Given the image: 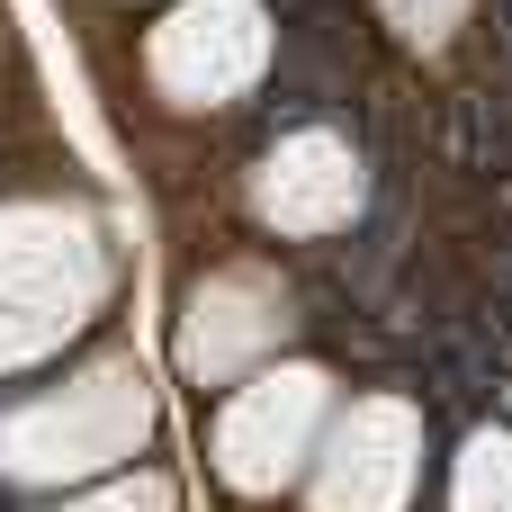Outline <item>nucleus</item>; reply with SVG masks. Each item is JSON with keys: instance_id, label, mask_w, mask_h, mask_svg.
<instances>
[{"instance_id": "f257e3e1", "label": "nucleus", "mask_w": 512, "mask_h": 512, "mask_svg": "<svg viewBox=\"0 0 512 512\" xmlns=\"http://www.w3.org/2000/svg\"><path fill=\"white\" fill-rule=\"evenodd\" d=\"M126 441H144V396L126 369H99L27 414L0 423V468L9 477H81V468H108Z\"/></svg>"}, {"instance_id": "f03ea898", "label": "nucleus", "mask_w": 512, "mask_h": 512, "mask_svg": "<svg viewBox=\"0 0 512 512\" xmlns=\"http://www.w3.org/2000/svg\"><path fill=\"white\" fill-rule=\"evenodd\" d=\"M81 297H90V243L45 216H9L0 225V360L45 351Z\"/></svg>"}, {"instance_id": "7ed1b4c3", "label": "nucleus", "mask_w": 512, "mask_h": 512, "mask_svg": "<svg viewBox=\"0 0 512 512\" xmlns=\"http://www.w3.org/2000/svg\"><path fill=\"white\" fill-rule=\"evenodd\" d=\"M315 423H324V378H315V369H270V378H252V387L225 405V423H216V468H225L234 486L270 495L279 477H297Z\"/></svg>"}, {"instance_id": "20e7f679", "label": "nucleus", "mask_w": 512, "mask_h": 512, "mask_svg": "<svg viewBox=\"0 0 512 512\" xmlns=\"http://www.w3.org/2000/svg\"><path fill=\"white\" fill-rule=\"evenodd\" d=\"M414 414L405 405H351V423L333 432V459L315 477V504L324 512H396L414 486Z\"/></svg>"}, {"instance_id": "39448f33", "label": "nucleus", "mask_w": 512, "mask_h": 512, "mask_svg": "<svg viewBox=\"0 0 512 512\" xmlns=\"http://www.w3.org/2000/svg\"><path fill=\"white\" fill-rule=\"evenodd\" d=\"M279 324H288L279 288H270L261 270H225V279L198 297V315H189V333H180V360H189V378H234L252 351L279 342Z\"/></svg>"}, {"instance_id": "423d86ee", "label": "nucleus", "mask_w": 512, "mask_h": 512, "mask_svg": "<svg viewBox=\"0 0 512 512\" xmlns=\"http://www.w3.org/2000/svg\"><path fill=\"white\" fill-rule=\"evenodd\" d=\"M351 207H360V171H351V153H342L333 135H297V144H279V153L261 162V216H270V225L324 234V225H342Z\"/></svg>"}, {"instance_id": "0eeeda50", "label": "nucleus", "mask_w": 512, "mask_h": 512, "mask_svg": "<svg viewBox=\"0 0 512 512\" xmlns=\"http://www.w3.org/2000/svg\"><path fill=\"white\" fill-rule=\"evenodd\" d=\"M252 63H261V18H252L243 0H207V9H189V18H171V36H162V81L189 90V99L234 90Z\"/></svg>"}, {"instance_id": "6e6552de", "label": "nucleus", "mask_w": 512, "mask_h": 512, "mask_svg": "<svg viewBox=\"0 0 512 512\" xmlns=\"http://www.w3.org/2000/svg\"><path fill=\"white\" fill-rule=\"evenodd\" d=\"M459 512H512V441H477L459 468Z\"/></svg>"}, {"instance_id": "1a4fd4ad", "label": "nucleus", "mask_w": 512, "mask_h": 512, "mask_svg": "<svg viewBox=\"0 0 512 512\" xmlns=\"http://www.w3.org/2000/svg\"><path fill=\"white\" fill-rule=\"evenodd\" d=\"M72 512H171V486L162 477H126V486H108V495H90Z\"/></svg>"}]
</instances>
